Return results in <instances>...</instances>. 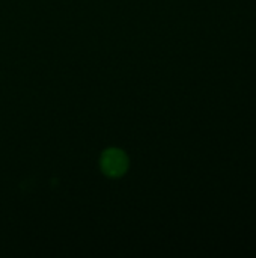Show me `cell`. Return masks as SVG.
Instances as JSON below:
<instances>
[{
    "instance_id": "1",
    "label": "cell",
    "mask_w": 256,
    "mask_h": 258,
    "mask_svg": "<svg viewBox=\"0 0 256 258\" xmlns=\"http://www.w3.org/2000/svg\"><path fill=\"white\" fill-rule=\"evenodd\" d=\"M101 169L107 177L118 178L124 175L128 169V157L124 151L118 148H109L103 153L100 160Z\"/></svg>"
}]
</instances>
